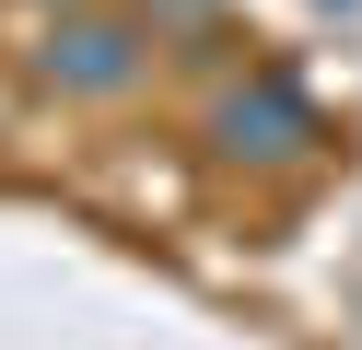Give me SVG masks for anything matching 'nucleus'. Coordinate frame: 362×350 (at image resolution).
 Here are the masks:
<instances>
[{"mask_svg": "<svg viewBox=\"0 0 362 350\" xmlns=\"http://www.w3.org/2000/svg\"><path fill=\"white\" fill-rule=\"evenodd\" d=\"M35 70H47L59 93H129L141 82V35L129 23H105V12H71V23H47V47H35Z\"/></svg>", "mask_w": 362, "mask_h": 350, "instance_id": "nucleus-1", "label": "nucleus"}, {"mask_svg": "<svg viewBox=\"0 0 362 350\" xmlns=\"http://www.w3.org/2000/svg\"><path fill=\"white\" fill-rule=\"evenodd\" d=\"M211 129H222V152H234V163H281V152H304V140H315V105L281 82V70H257L245 93H222Z\"/></svg>", "mask_w": 362, "mask_h": 350, "instance_id": "nucleus-2", "label": "nucleus"}]
</instances>
